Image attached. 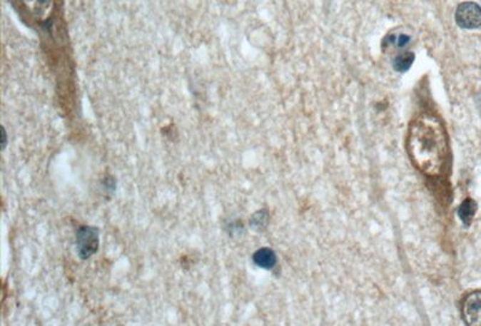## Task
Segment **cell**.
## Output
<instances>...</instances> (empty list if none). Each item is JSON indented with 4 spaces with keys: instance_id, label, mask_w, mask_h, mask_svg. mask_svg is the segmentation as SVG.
Here are the masks:
<instances>
[{
    "instance_id": "6da1fadb",
    "label": "cell",
    "mask_w": 481,
    "mask_h": 326,
    "mask_svg": "<svg viewBox=\"0 0 481 326\" xmlns=\"http://www.w3.org/2000/svg\"><path fill=\"white\" fill-rule=\"evenodd\" d=\"M409 159L421 173L440 177L449 163V141L443 122L432 113H421L409 126L407 135Z\"/></svg>"
},
{
    "instance_id": "7a4b0ae2",
    "label": "cell",
    "mask_w": 481,
    "mask_h": 326,
    "mask_svg": "<svg viewBox=\"0 0 481 326\" xmlns=\"http://www.w3.org/2000/svg\"><path fill=\"white\" fill-rule=\"evenodd\" d=\"M76 247L81 259H89L99 250V230L94 227H81L76 233Z\"/></svg>"
},
{
    "instance_id": "3957f363",
    "label": "cell",
    "mask_w": 481,
    "mask_h": 326,
    "mask_svg": "<svg viewBox=\"0 0 481 326\" xmlns=\"http://www.w3.org/2000/svg\"><path fill=\"white\" fill-rule=\"evenodd\" d=\"M456 22L463 29H475L481 26L480 5L473 1H466L458 5L456 10Z\"/></svg>"
},
{
    "instance_id": "277c9868",
    "label": "cell",
    "mask_w": 481,
    "mask_h": 326,
    "mask_svg": "<svg viewBox=\"0 0 481 326\" xmlns=\"http://www.w3.org/2000/svg\"><path fill=\"white\" fill-rule=\"evenodd\" d=\"M461 311L467 325L481 326V290L470 292L463 299Z\"/></svg>"
},
{
    "instance_id": "5b68a950",
    "label": "cell",
    "mask_w": 481,
    "mask_h": 326,
    "mask_svg": "<svg viewBox=\"0 0 481 326\" xmlns=\"http://www.w3.org/2000/svg\"><path fill=\"white\" fill-rule=\"evenodd\" d=\"M253 261L261 269L271 270L277 264V257L275 252L270 248H260L253 255Z\"/></svg>"
},
{
    "instance_id": "8992f818",
    "label": "cell",
    "mask_w": 481,
    "mask_h": 326,
    "mask_svg": "<svg viewBox=\"0 0 481 326\" xmlns=\"http://www.w3.org/2000/svg\"><path fill=\"white\" fill-rule=\"evenodd\" d=\"M477 210V203L473 199H466L461 203V206L458 208V217L462 220L463 224L470 225L472 220H473Z\"/></svg>"
},
{
    "instance_id": "52a82bcc",
    "label": "cell",
    "mask_w": 481,
    "mask_h": 326,
    "mask_svg": "<svg viewBox=\"0 0 481 326\" xmlns=\"http://www.w3.org/2000/svg\"><path fill=\"white\" fill-rule=\"evenodd\" d=\"M24 6L31 10L33 14L38 15L39 19H42L45 14L50 10L54 0H21Z\"/></svg>"
},
{
    "instance_id": "ba28073f",
    "label": "cell",
    "mask_w": 481,
    "mask_h": 326,
    "mask_svg": "<svg viewBox=\"0 0 481 326\" xmlns=\"http://www.w3.org/2000/svg\"><path fill=\"white\" fill-rule=\"evenodd\" d=\"M410 43V36L405 33H398V31H393L386 36L384 40V47L390 49V47H398V49H403Z\"/></svg>"
},
{
    "instance_id": "9c48e42d",
    "label": "cell",
    "mask_w": 481,
    "mask_h": 326,
    "mask_svg": "<svg viewBox=\"0 0 481 326\" xmlns=\"http://www.w3.org/2000/svg\"><path fill=\"white\" fill-rule=\"evenodd\" d=\"M412 63H414V54H412V52H405V54H401L395 58L393 66H395V69L398 70V71L405 73L412 66Z\"/></svg>"
},
{
    "instance_id": "30bf717a",
    "label": "cell",
    "mask_w": 481,
    "mask_h": 326,
    "mask_svg": "<svg viewBox=\"0 0 481 326\" xmlns=\"http://www.w3.org/2000/svg\"><path fill=\"white\" fill-rule=\"evenodd\" d=\"M268 215L266 211H259L256 212L255 215H253L252 220H250V224H252L253 228H255L258 230H261L266 227L268 224Z\"/></svg>"
},
{
    "instance_id": "8fae6325",
    "label": "cell",
    "mask_w": 481,
    "mask_h": 326,
    "mask_svg": "<svg viewBox=\"0 0 481 326\" xmlns=\"http://www.w3.org/2000/svg\"><path fill=\"white\" fill-rule=\"evenodd\" d=\"M103 188L106 192L113 193L116 189L115 180L112 177H107L105 182H103Z\"/></svg>"
},
{
    "instance_id": "7c38bea8",
    "label": "cell",
    "mask_w": 481,
    "mask_h": 326,
    "mask_svg": "<svg viewBox=\"0 0 481 326\" xmlns=\"http://www.w3.org/2000/svg\"><path fill=\"white\" fill-rule=\"evenodd\" d=\"M1 145H3V146H1L3 150H5V147L8 145V136H6V131H5L4 128H3V143H1Z\"/></svg>"
},
{
    "instance_id": "4fadbf2b",
    "label": "cell",
    "mask_w": 481,
    "mask_h": 326,
    "mask_svg": "<svg viewBox=\"0 0 481 326\" xmlns=\"http://www.w3.org/2000/svg\"><path fill=\"white\" fill-rule=\"evenodd\" d=\"M479 108H480L481 110V96L480 98H479Z\"/></svg>"
}]
</instances>
